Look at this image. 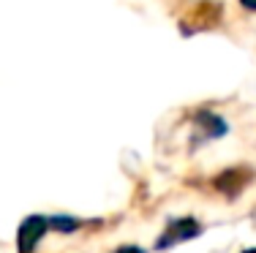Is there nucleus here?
I'll return each instance as SVG.
<instances>
[{
    "label": "nucleus",
    "instance_id": "5",
    "mask_svg": "<svg viewBox=\"0 0 256 253\" xmlns=\"http://www.w3.org/2000/svg\"><path fill=\"white\" fill-rule=\"evenodd\" d=\"M50 226L58 229V232H66V234H68V232H74V229H79V221L66 218V215H63V218H60V215H54V218L50 221Z\"/></svg>",
    "mask_w": 256,
    "mask_h": 253
},
{
    "label": "nucleus",
    "instance_id": "8",
    "mask_svg": "<svg viewBox=\"0 0 256 253\" xmlns=\"http://www.w3.org/2000/svg\"><path fill=\"white\" fill-rule=\"evenodd\" d=\"M242 253H256V248H248V251H242Z\"/></svg>",
    "mask_w": 256,
    "mask_h": 253
},
{
    "label": "nucleus",
    "instance_id": "7",
    "mask_svg": "<svg viewBox=\"0 0 256 253\" xmlns=\"http://www.w3.org/2000/svg\"><path fill=\"white\" fill-rule=\"evenodd\" d=\"M240 3H242V5H246V8H248V11H256V0H240Z\"/></svg>",
    "mask_w": 256,
    "mask_h": 253
},
{
    "label": "nucleus",
    "instance_id": "1",
    "mask_svg": "<svg viewBox=\"0 0 256 253\" xmlns=\"http://www.w3.org/2000/svg\"><path fill=\"white\" fill-rule=\"evenodd\" d=\"M46 226H50V221L44 218V215H30V218L22 221L20 232H16V251L20 253H33L36 245L41 243V237H44Z\"/></svg>",
    "mask_w": 256,
    "mask_h": 253
},
{
    "label": "nucleus",
    "instance_id": "4",
    "mask_svg": "<svg viewBox=\"0 0 256 253\" xmlns=\"http://www.w3.org/2000/svg\"><path fill=\"white\" fill-rule=\"evenodd\" d=\"M196 123L204 125V134H207V136H221V134H226V125H224V120L216 117V114L199 112V114H196Z\"/></svg>",
    "mask_w": 256,
    "mask_h": 253
},
{
    "label": "nucleus",
    "instance_id": "2",
    "mask_svg": "<svg viewBox=\"0 0 256 253\" xmlns=\"http://www.w3.org/2000/svg\"><path fill=\"white\" fill-rule=\"evenodd\" d=\"M199 234V224L194 218H178L172 226L164 232V237L156 243L158 251H166L172 248V245H180V243H188V240H194Z\"/></svg>",
    "mask_w": 256,
    "mask_h": 253
},
{
    "label": "nucleus",
    "instance_id": "6",
    "mask_svg": "<svg viewBox=\"0 0 256 253\" xmlns=\"http://www.w3.org/2000/svg\"><path fill=\"white\" fill-rule=\"evenodd\" d=\"M114 253H144L142 248H136V245H123V248H118Z\"/></svg>",
    "mask_w": 256,
    "mask_h": 253
},
{
    "label": "nucleus",
    "instance_id": "3",
    "mask_svg": "<svg viewBox=\"0 0 256 253\" xmlns=\"http://www.w3.org/2000/svg\"><path fill=\"white\" fill-rule=\"evenodd\" d=\"M246 180H248V172H246V169H229V172H224L221 177L216 180V185H218L221 191H226L229 196H234L237 191L246 185Z\"/></svg>",
    "mask_w": 256,
    "mask_h": 253
}]
</instances>
